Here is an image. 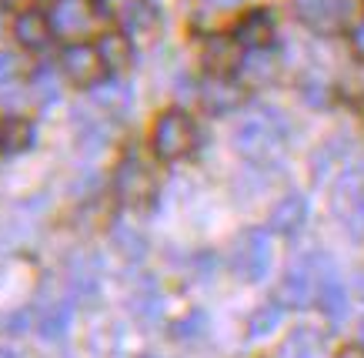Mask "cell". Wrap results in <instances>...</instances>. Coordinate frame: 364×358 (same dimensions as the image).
Segmentation results:
<instances>
[{
	"instance_id": "obj_1",
	"label": "cell",
	"mask_w": 364,
	"mask_h": 358,
	"mask_svg": "<svg viewBox=\"0 0 364 358\" xmlns=\"http://www.w3.org/2000/svg\"><path fill=\"white\" fill-rule=\"evenodd\" d=\"M331 275H334V265L328 255L314 251V255L298 258L291 265V271L284 275V281H281V302L291 305V308H311L318 302L321 285Z\"/></svg>"
},
{
	"instance_id": "obj_2",
	"label": "cell",
	"mask_w": 364,
	"mask_h": 358,
	"mask_svg": "<svg viewBox=\"0 0 364 358\" xmlns=\"http://www.w3.org/2000/svg\"><path fill=\"white\" fill-rule=\"evenodd\" d=\"M284 131H287V124L281 121V114L264 107L261 114H254V117L237 124L234 144H237V151H241L244 157H251V161H267V157L277 151Z\"/></svg>"
},
{
	"instance_id": "obj_3",
	"label": "cell",
	"mask_w": 364,
	"mask_h": 358,
	"mask_svg": "<svg viewBox=\"0 0 364 358\" xmlns=\"http://www.w3.org/2000/svg\"><path fill=\"white\" fill-rule=\"evenodd\" d=\"M151 147L161 161H184L198 147V127L184 111H164L154 124Z\"/></svg>"
},
{
	"instance_id": "obj_4",
	"label": "cell",
	"mask_w": 364,
	"mask_h": 358,
	"mask_svg": "<svg viewBox=\"0 0 364 358\" xmlns=\"http://www.w3.org/2000/svg\"><path fill=\"white\" fill-rule=\"evenodd\" d=\"M271 261H274V241H271V231H264V228H251L234 241L231 268L237 271V278L261 281L271 271Z\"/></svg>"
},
{
	"instance_id": "obj_5",
	"label": "cell",
	"mask_w": 364,
	"mask_h": 358,
	"mask_svg": "<svg viewBox=\"0 0 364 358\" xmlns=\"http://www.w3.org/2000/svg\"><path fill=\"white\" fill-rule=\"evenodd\" d=\"M298 21L321 37L341 34L354 17V0H294Z\"/></svg>"
},
{
	"instance_id": "obj_6",
	"label": "cell",
	"mask_w": 364,
	"mask_h": 358,
	"mask_svg": "<svg viewBox=\"0 0 364 358\" xmlns=\"http://www.w3.org/2000/svg\"><path fill=\"white\" fill-rule=\"evenodd\" d=\"M154 188H157L154 171L147 168L137 154H127L114 171V191H117L121 204H127V208H144L154 198Z\"/></svg>"
},
{
	"instance_id": "obj_7",
	"label": "cell",
	"mask_w": 364,
	"mask_h": 358,
	"mask_svg": "<svg viewBox=\"0 0 364 358\" xmlns=\"http://www.w3.org/2000/svg\"><path fill=\"white\" fill-rule=\"evenodd\" d=\"M97 4L107 17H114L121 23L127 37H151L161 27L154 7L147 0H97Z\"/></svg>"
},
{
	"instance_id": "obj_8",
	"label": "cell",
	"mask_w": 364,
	"mask_h": 358,
	"mask_svg": "<svg viewBox=\"0 0 364 358\" xmlns=\"http://www.w3.org/2000/svg\"><path fill=\"white\" fill-rule=\"evenodd\" d=\"M60 68H64L67 80L74 88H97L100 80H104V74H107L97 47H90V44H70L60 54Z\"/></svg>"
},
{
	"instance_id": "obj_9",
	"label": "cell",
	"mask_w": 364,
	"mask_h": 358,
	"mask_svg": "<svg viewBox=\"0 0 364 358\" xmlns=\"http://www.w3.org/2000/svg\"><path fill=\"white\" fill-rule=\"evenodd\" d=\"M244 88L237 80H231V74H210L204 84H200V104L204 111L210 114H231L244 104Z\"/></svg>"
},
{
	"instance_id": "obj_10",
	"label": "cell",
	"mask_w": 364,
	"mask_h": 358,
	"mask_svg": "<svg viewBox=\"0 0 364 358\" xmlns=\"http://www.w3.org/2000/svg\"><path fill=\"white\" fill-rule=\"evenodd\" d=\"M94 14H90L87 0H57L54 14H50V27L60 37H87Z\"/></svg>"
},
{
	"instance_id": "obj_11",
	"label": "cell",
	"mask_w": 364,
	"mask_h": 358,
	"mask_svg": "<svg viewBox=\"0 0 364 358\" xmlns=\"http://www.w3.org/2000/svg\"><path fill=\"white\" fill-rule=\"evenodd\" d=\"M234 41L251 51H267L274 41V17L267 11H247L234 27Z\"/></svg>"
},
{
	"instance_id": "obj_12",
	"label": "cell",
	"mask_w": 364,
	"mask_h": 358,
	"mask_svg": "<svg viewBox=\"0 0 364 358\" xmlns=\"http://www.w3.org/2000/svg\"><path fill=\"white\" fill-rule=\"evenodd\" d=\"M14 37L17 44L27 47V51H44L54 37V27H50V17L41 11H21L14 17Z\"/></svg>"
},
{
	"instance_id": "obj_13",
	"label": "cell",
	"mask_w": 364,
	"mask_h": 358,
	"mask_svg": "<svg viewBox=\"0 0 364 358\" xmlns=\"http://www.w3.org/2000/svg\"><path fill=\"white\" fill-rule=\"evenodd\" d=\"M200 60L210 74H231L234 68H241V44L234 37H208L200 47Z\"/></svg>"
},
{
	"instance_id": "obj_14",
	"label": "cell",
	"mask_w": 364,
	"mask_h": 358,
	"mask_svg": "<svg viewBox=\"0 0 364 358\" xmlns=\"http://www.w3.org/2000/svg\"><path fill=\"white\" fill-rule=\"evenodd\" d=\"M304 218H308V201L301 198L298 191H291V194H284V198L271 208V231H277V235H294L301 224H304Z\"/></svg>"
},
{
	"instance_id": "obj_15",
	"label": "cell",
	"mask_w": 364,
	"mask_h": 358,
	"mask_svg": "<svg viewBox=\"0 0 364 358\" xmlns=\"http://www.w3.org/2000/svg\"><path fill=\"white\" fill-rule=\"evenodd\" d=\"M97 54H100V60H104L107 70H127L134 60V44L127 34L111 31V34H104L97 41Z\"/></svg>"
},
{
	"instance_id": "obj_16",
	"label": "cell",
	"mask_w": 364,
	"mask_h": 358,
	"mask_svg": "<svg viewBox=\"0 0 364 358\" xmlns=\"http://www.w3.org/2000/svg\"><path fill=\"white\" fill-rule=\"evenodd\" d=\"M33 144V124L21 114H11L0 121V151L7 154H21L27 147Z\"/></svg>"
},
{
	"instance_id": "obj_17",
	"label": "cell",
	"mask_w": 364,
	"mask_h": 358,
	"mask_svg": "<svg viewBox=\"0 0 364 358\" xmlns=\"http://www.w3.org/2000/svg\"><path fill=\"white\" fill-rule=\"evenodd\" d=\"M284 352L291 358H318L324 352V335L314 332V328H294L291 338H287Z\"/></svg>"
},
{
	"instance_id": "obj_18",
	"label": "cell",
	"mask_w": 364,
	"mask_h": 358,
	"mask_svg": "<svg viewBox=\"0 0 364 358\" xmlns=\"http://www.w3.org/2000/svg\"><path fill=\"white\" fill-rule=\"evenodd\" d=\"M318 305L324 308V312H328V318H334V322H341L344 315H348V295H344L341 281H338V271H334L331 278L321 285Z\"/></svg>"
},
{
	"instance_id": "obj_19",
	"label": "cell",
	"mask_w": 364,
	"mask_h": 358,
	"mask_svg": "<svg viewBox=\"0 0 364 358\" xmlns=\"http://www.w3.org/2000/svg\"><path fill=\"white\" fill-rule=\"evenodd\" d=\"M67 322H70V308L67 305H54V308H47L44 318H41V335L44 338H60L64 335Z\"/></svg>"
},
{
	"instance_id": "obj_20",
	"label": "cell",
	"mask_w": 364,
	"mask_h": 358,
	"mask_svg": "<svg viewBox=\"0 0 364 358\" xmlns=\"http://www.w3.org/2000/svg\"><path fill=\"white\" fill-rule=\"evenodd\" d=\"M277 322H281V305H264V308L251 318L247 332H251L254 338H264V335H271V332L277 328Z\"/></svg>"
},
{
	"instance_id": "obj_21",
	"label": "cell",
	"mask_w": 364,
	"mask_h": 358,
	"mask_svg": "<svg viewBox=\"0 0 364 358\" xmlns=\"http://www.w3.org/2000/svg\"><path fill=\"white\" fill-rule=\"evenodd\" d=\"M14 78H17V57L7 54V51H0V88L11 84Z\"/></svg>"
},
{
	"instance_id": "obj_22",
	"label": "cell",
	"mask_w": 364,
	"mask_h": 358,
	"mask_svg": "<svg viewBox=\"0 0 364 358\" xmlns=\"http://www.w3.org/2000/svg\"><path fill=\"white\" fill-rule=\"evenodd\" d=\"M114 238H117L121 245L131 248V258H141L144 255V238L141 235H134V231H127V228H124V231L117 228V235H114Z\"/></svg>"
},
{
	"instance_id": "obj_23",
	"label": "cell",
	"mask_w": 364,
	"mask_h": 358,
	"mask_svg": "<svg viewBox=\"0 0 364 358\" xmlns=\"http://www.w3.org/2000/svg\"><path fill=\"white\" fill-rule=\"evenodd\" d=\"M351 51H354L358 60H364V14L354 21V27H351Z\"/></svg>"
},
{
	"instance_id": "obj_24",
	"label": "cell",
	"mask_w": 364,
	"mask_h": 358,
	"mask_svg": "<svg viewBox=\"0 0 364 358\" xmlns=\"http://www.w3.org/2000/svg\"><path fill=\"white\" fill-rule=\"evenodd\" d=\"M338 358H364V348L348 345V348H341V352H338Z\"/></svg>"
},
{
	"instance_id": "obj_25",
	"label": "cell",
	"mask_w": 364,
	"mask_h": 358,
	"mask_svg": "<svg viewBox=\"0 0 364 358\" xmlns=\"http://www.w3.org/2000/svg\"><path fill=\"white\" fill-rule=\"evenodd\" d=\"M354 288H358V295L364 298V275H358V278H354Z\"/></svg>"
},
{
	"instance_id": "obj_26",
	"label": "cell",
	"mask_w": 364,
	"mask_h": 358,
	"mask_svg": "<svg viewBox=\"0 0 364 358\" xmlns=\"http://www.w3.org/2000/svg\"><path fill=\"white\" fill-rule=\"evenodd\" d=\"M361 338H364V325H361Z\"/></svg>"
}]
</instances>
